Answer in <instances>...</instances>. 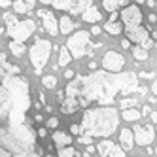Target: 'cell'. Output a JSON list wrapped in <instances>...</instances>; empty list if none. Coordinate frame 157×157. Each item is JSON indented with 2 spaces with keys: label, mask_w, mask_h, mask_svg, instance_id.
Wrapping results in <instances>:
<instances>
[{
  "label": "cell",
  "mask_w": 157,
  "mask_h": 157,
  "mask_svg": "<svg viewBox=\"0 0 157 157\" xmlns=\"http://www.w3.org/2000/svg\"><path fill=\"white\" fill-rule=\"evenodd\" d=\"M13 0H0V8H8V6H12Z\"/></svg>",
  "instance_id": "37"
},
{
  "label": "cell",
  "mask_w": 157,
  "mask_h": 157,
  "mask_svg": "<svg viewBox=\"0 0 157 157\" xmlns=\"http://www.w3.org/2000/svg\"><path fill=\"white\" fill-rule=\"evenodd\" d=\"M140 46H142L144 49H150V48H153V40H150V38H148V40H144Z\"/></svg>",
  "instance_id": "32"
},
{
  "label": "cell",
  "mask_w": 157,
  "mask_h": 157,
  "mask_svg": "<svg viewBox=\"0 0 157 157\" xmlns=\"http://www.w3.org/2000/svg\"><path fill=\"white\" fill-rule=\"evenodd\" d=\"M12 8H13L15 13H29V12H30V8L27 6V2H23V0H13V2H12Z\"/></svg>",
  "instance_id": "22"
},
{
  "label": "cell",
  "mask_w": 157,
  "mask_h": 157,
  "mask_svg": "<svg viewBox=\"0 0 157 157\" xmlns=\"http://www.w3.org/2000/svg\"><path fill=\"white\" fill-rule=\"evenodd\" d=\"M150 117H151V121H153V123H157V112H151Z\"/></svg>",
  "instance_id": "49"
},
{
  "label": "cell",
  "mask_w": 157,
  "mask_h": 157,
  "mask_svg": "<svg viewBox=\"0 0 157 157\" xmlns=\"http://www.w3.org/2000/svg\"><path fill=\"white\" fill-rule=\"evenodd\" d=\"M119 6L117 0H102V8L106 12H116V8Z\"/></svg>",
  "instance_id": "26"
},
{
  "label": "cell",
  "mask_w": 157,
  "mask_h": 157,
  "mask_svg": "<svg viewBox=\"0 0 157 157\" xmlns=\"http://www.w3.org/2000/svg\"><path fill=\"white\" fill-rule=\"evenodd\" d=\"M155 153H157V148H155Z\"/></svg>",
  "instance_id": "55"
},
{
  "label": "cell",
  "mask_w": 157,
  "mask_h": 157,
  "mask_svg": "<svg viewBox=\"0 0 157 157\" xmlns=\"http://www.w3.org/2000/svg\"><path fill=\"white\" fill-rule=\"evenodd\" d=\"M42 85L46 87V89H53L55 85H57V78H55L53 74H46V76H42Z\"/></svg>",
  "instance_id": "24"
},
{
  "label": "cell",
  "mask_w": 157,
  "mask_h": 157,
  "mask_svg": "<svg viewBox=\"0 0 157 157\" xmlns=\"http://www.w3.org/2000/svg\"><path fill=\"white\" fill-rule=\"evenodd\" d=\"M70 132L80 136V134H83V129H82V125H78V123H72V125H70Z\"/></svg>",
  "instance_id": "30"
},
{
  "label": "cell",
  "mask_w": 157,
  "mask_h": 157,
  "mask_svg": "<svg viewBox=\"0 0 157 157\" xmlns=\"http://www.w3.org/2000/svg\"><path fill=\"white\" fill-rule=\"evenodd\" d=\"M82 19L85 21V23H98V21L102 19V13H100L98 8H95L91 4L87 10H83V12H82Z\"/></svg>",
  "instance_id": "13"
},
{
  "label": "cell",
  "mask_w": 157,
  "mask_h": 157,
  "mask_svg": "<svg viewBox=\"0 0 157 157\" xmlns=\"http://www.w3.org/2000/svg\"><path fill=\"white\" fill-rule=\"evenodd\" d=\"M46 157H51V155H46Z\"/></svg>",
  "instance_id": "54"
},
{
  "label": "cell",
  "mask_w": 157,
  "mask_h": 157,
  "mask_svg": "<svg viewBox=\"0 0 157 157\" xmlns=\"http://www.w3.org/2000/svg\"><path fill=\"white\" fill-rule=\"evenodd\" d=\"M8 48H10V51H12L15 57H21V55L25 53V46H23V42H15V40H12Z\"/></svg>",
  "instance_id": "21"
},
{
  "label": "cell",
  "mask_w": 157,
  "mask_h": 157,
  "mask_svg": "<svg viewBox=\"0 0 157 157\" xmlns=\"http://www.w3.org/2000/svg\"><path fill=\"white\" fill-rule=\"evenodd\" d=\"M138 76L132 72H93L91 76H78L70 80L64 93L66 98L76 100L80 108H87L89 104L98 102L100 106H112L116 95L121 93L123 97L138 91Z\"/></svg>",
  "instance_id": "2"
},
{
  "label": "cell",
  "mask_w": 157,
  "mask_h": 157,
  "mask_svg": "<svg viewBox=\"0 0 157 157\" xmlns=\"http://www.w3.org/2000/svg\"><path fill=\"white\" fill-rule=\"evenodd\" d=\"M36 134H38L40 138H46V136H48V129H46V127H42V129L36 131Z\"/></svg>",
  "instance_id": "33"
},
{
  "label": "cell",
  "mask_w": 157,
  "mask_h": 157,
  "mask_svg": "<svg viewBox=\"0 0 157 157\" xmlns=\"http://www.w3.org/2000/svg\"><path fill=\"white\" fill-rule=\"evenodd\" d=\"M89 38H91V34H89L87 30H82V29H78V32H74V34L68 38V42H66V48H68L72 59H82L83 55L87 53Z\"/></svg>",
  "instance_id": "6"
},
{
  "label": "cell",
  "mask_w": 157,
  "mask_h": 157,
  "mask_svg": "<svg viewBox=\"0 0 157 157\" xmlns=\"http://www.w3.org/2000/svg\"><path fill=\"white\" fill-rule=\"evenodd\" d=\"M100 64H102V68L106 72L117 74V72L123 70V66H125V57H123L121 53H117V51H108V53H104L102 63H100Z\"/></svg>",
  "instance_id": "9"
},
{
  "label": "cell",
  "mask_w": 157,
  "mask_h": 157,
  "mask_svg": "<svg viewBox=\"0 0 157 157\" xmlns=\"http://www.w3.org/2000/svg\"><path fill=\"white\" fill-rule=\"evenodd\" d=\"M148 29L146 27H132V29H125V34H127V38L131 40V42H134V44H142L144 40H148Z\"/></svg>",
  "instance_id": "12"
},
{
  "label": "cell",
  "mask_w": 157,
  "mask_h": 157,
  "mask_svg": "<svg viewBox=\"0 0 157 157\" xmlns=\"http://www.w3.org/2000/svg\"><path fill=\"white\" fill-rule=\"evenodd\" d=\"M132 134H134V142L138 146H150L155 138V131L151 125H136L132 129Z\"/></svg>",
  "instance_id": "10"
},
{
  "label": "cell",
  "mask_w": 157,
  "mask_h": 157,
  "mask_svg": "<svg viewBox=\"0 0 157 157\" xmlns=\"http://www.w3.org/2000/svg\"><path fill=\"white\" fill-rule=\"evenodd\" d=\"M74 30V23L72 19L68 15H63L59 19V32H63V34H70V32Z\"/></svg>",
  "instance_id": "16"
},
{
  "label": "cell",
  "mask_w": 157,
  "mask_h": 157,
  "mask_svg": "<svg viewBox=\"0 0 157 157\" xmlns=\"http://www.w3.org/2000/svg\"><path fill=\"white\" fill-rule=\"evenodd\" d=\"M104 30L108 32V34H112V36H117V34L123 32V25L117 23V21H108V23L104 25Z\"/></svg>",
  "instance_id": "18"
},
{
  "label": "cell",
  "mask_w": 157,
  "mask_h": 157,
  "mask_svg": "<svg viewBox=\"0 0 157 157\" xmlns=\"http://www.w3.org/2000/svg\"><path fill=\"white\" fill-rule=\"evenodd\" d=\"M95 150H97V148H95L93 144H87V150H85V153H93Z\"/></svg>",
  "instance_id": "42"
},
{
  "label": "cell",
  "mask_w": 157,
  "mask_h": 157,
  "mask_svg": "<svg viewBox=\"0 0 157 157\" xmlns=\"http://www.w3.org/2000/svg\"><path fill=\"white\" fill-rule=\"evenodd\" d=\"M117 2H119V6H129L131 0H117Z\"/></svg>",
  "instance_id": "51"
},
{
  "label": "cell",
  "mask_w": 157,
  "mask_h": 157,
  "mask_svg": "<svg viewBox=\"0 0 157 157\" xmlns=\"http://www.w3.org/2000/svg\"><path fill=\"white\" fill-rule=\"evenodd\" d=\"M40 102H42V104H46V102H48V98H46V93H40Z\"/></svg>",
  "instance_id": "45"
},
{
  "label": "cell",
  "mask_w": 157,
  "mask_h": 157,
  "mask_svg": "<svg viewBox=\"0 0 157 157\" xmlns=\"http://www.w3.org/2000/svg\"><path fill=\"white\" fill-rule=\"evenodd\" d=\"M78 144H83V146L93 144V138L89 136V134H80V136H78Z\"/></svg>",
  "instance_id": "29"
},
{
  "label": "cell",
  "mask_w": 157,
  "mask_h": 157,
  "mask_svg": "<svg viewBox=\"0 0 157 157\" xmlns=\"http://www.w3.org/2000/svg\"><path fill=\"white\" fill-rule=\"evenodd\" d=\"M148 19H150V21H151V23H157V15H155V13H153V12H151V13H150V15H148Z\"/></svg>",
  "instance_id": "44"
},
{
  "label": "cell",
  "mask_w": 157,
  "mask_h": 157,
  "mask_svg": "<svg viewBox=\"0 0 157 157\" xmlns=\"http://www.w3.org/2000/svg\"><path fill=\"white\" fill-rule=\"evenodd\" d=\"M151 93L157 97V80H153V83H151Z\"/></svg>",
  "instance_id": "43"
},
{
  "label": "cell",
  "mask_w": 157,
  "mask_h": 157,
  "mask_svg": "<svg viewBox=\"0 0 157 157\" xmlns=\"http://www.w3.org/2000/svg\"><path fill=\"white\" fill-rule=\"evenodd\" d=\"M136 2H138V4H146V0H136Z\"/></svg>",
  "instance_id": "53"
},
{
  "label": "cell",
  "mask_w": 157,
  "mask_h": 157,
  "mask_svg": "<svg viewBox=\"0 0 157 157\" xmlns=\"http://www.w3.org/2000/svg\"><path fill=\"white\" fill-rule=\"evenodd\" d=\"M151 102H155V104H157V97H155V95L151 97Z\"/></svg>",
  "instance_id": "52"
},
{
  "label": "cell",
  "mask_w": 157,
  "mask_h": 157,
  "mask_svg": "<svg viewBox=\"0 0 157 157\" xmlns=\"http://www.w3.org/2000/svg\"><path fill=\"white\" fill-rule=\"evenodd\" d=\"M108 157H125V153H123V148H119V146L114 144V148H112V151H110Z\"/></svg>",
  "instance_id": "28"
},
{
  "label": "cell",
  "mask_w": 157,
  "mask_h": 157,
  "mask_svg": "<svg viewBox=\"0 0 157 157\" xmlns=\"http://www.w3.org/2000/svg\"><path fill=\"white\" fill-rule=\"evenodd\" d=\"M87 66H89V70H95V68H97V63H95V61H91Z\"/></svg>",
  "instance_id": "50"
},
{
  "label": "cell",
  "mask_w": 157,
  "mask_h": 157,
  "mask_svg": "<svg viewBox=\"0 0 157 157\" xmlns=\"http://www.w3.org/2000/svg\"><path fill=\"white\" fill-rule=\"evenodd\" d=\"M40 2L48 4L55 10H61V12H68L72 15L82 13L83 10L91 6V0H40Z\"/></svg>",
  "instance_id": "7"
},
{
  "label": "cell",
  "mask_w": 157,
  "mask_h": 157,
  "mask_svg": "<svg viewBox=\"0 0 157 157\" xmlns=\"http://www.w3.org/2000/svg\"><path fill=\"white\" fill-rule=\"evenodd\" d=\"M51 140H53V144L57 146V148H63V146H70L72 144V136L68 132H64V131H55Z\"/></svg>",
  "instance_id": "14"
},
{
  "label": "cell",
  "mask_w": 157,
  "mask_h": 157,
  "mask_svg": "<svg viewBox=\"0 0 157 157\" xmlns=\"http://www.w3.org/2000/svg\"><path fill=\"white\" fill-rule=\"evenodd\" d=\"M51 42L44 40V38H36L34 46L30 48V63L34 66L36 72H42V68L48 64V59L51 55Z\"/></svg>",
  "instance_id": "5"
},
{
  "label": "cell",
  "mask_w": 157,
  "mask_h": 157,
  "mask_svg": "<svg viewBox=\"0 0 157 157\" xmlns=\"http://www.w3.org/2000/svg\"><path fill=\"white\" fill-rule=\"evenodd\" d=\"M121 48H123V49H129V48H131V40H129V38H123V40H121Z\"/></svg>",
  "instance_id": "35"
},
{
  "label": "cell",
  "mask_w": 157,
  "mask_h": 157,
  "mask_svg": "<svg viewBox=\"0 0 157 157\" xmlns=\"http://www.w3.org/2000/svg\"><path fill=\"white\" fill-rule=\"evenodd\" d=\"M29 82L0 53V157H42L36 131L29 125Z\"/></svg>",
  "instance_id": "1"
},
{
  "label": "cell",
  "mask_w": 157,
  "mask_h": 157,
  "mask_svg": "<svg viewBox=\"0 0 157 157\" xmlns=\"http://www.w3.org/2000/svg\"><path fill=\"white\" fill-rule=\"evenodd\" d=\"M110 13H112V15H110V21H117V19H119V13H117V12H110Z\"/></svg>",
  "instance_id": "41"
},
{
  "label": "cell",
  "mask_w": 157,
  "mask_h": 157,
  "mask_svg": "<svg viewBox=\"0 0 157 157\" xmlns=\"http://www.w3.org/2000/svg\"><path fill=\"white\" fill-rule=\"evenodd\" d=\"M34 121H36V123H42V121H44L42 114H36V116H34Z\"/></svg>",
  "instance_id": "48"
},
{
  "label": "cell",
  "mask_w": 157,
  "mask_h": 157,
  "mask_svg": "<svg viewBox=\"0 0 157 157\" xmlns=\"http://www.w3.org/2000/svg\"><path fill=\"white\" fill-rule=\"evenodd\" d=\"M142 116H150L151 114V110H150V106H142V112H140Z\"/></svg>",
  "instance_id": "39"
},
{
  "label": "cell",
  "mask_w": 157,
  "mask_h": 157,
  "mask_svg": "<svg viewBox=\"0 0 157 157\" xmlns=\"http://www.w3.org/2000/svg\"><path fill=\"white\" fill-rule=\"evenodd\" d=\"M23 2H27V6H29V8L32 10V6H34V4H36V0H23Z\"/></svg>",
  "instance_id": "46"
},
{
  "label": "cell",
  "mask_w": 157,
  "mask_h": 157,
  "mask_svg": "<svg viewBox=\"0 0 157 157\" xmlns=\"http://www.w3.org/2000/svg\"><path fill=\"white\" fill-rule=\"evenodd\" d=\"M119 142H121V148L123 150H131L134 146V134L131 129H123L119 132Z\"/></svg>",
  "instance_id": "15"
},
{
  "label": "cell",
  "mask_w": 157,
  "mask_h": 157,
  "mask_svg": "<svg viewBox=\"0 0 157 157\" xmlns=\"http://www.w3.org/2000/svg\"><path fill=\"white\" fill-rule=\"evenodd\" d=\"M64 98H66V93H64V91H59V93H57V100H59V104L63 102Z\"/></svg>",
  "instance_id": "38"
},
{
  "label": "cell",
  "mask_w": 157,
  "mask_h": 157,
  "mask_svg": "<svg viewBox=\"0 0 157 157\" xmlns=\"http://www.w3.org/2000/svg\"><path fill=\"white\" fill-rule=\"evenodd\" d=\"M119 19L123 21L125 29H132V27H140L142 25V12H140V6H125L119 13Z\"/></svg>",
  "instance_id": "8"
},
{
  "label": "cell",
  "mask_w": 157,
  "mask_h": 157,
  "mask_svg": "<svg viewBox=\"0 0 157 157\" xmlns=\"http://www.w3.org/2000/svg\"><path fill=\"white\" fill-rule=\"evenodd\" d=\"M112 148H114V142H112L110 138H108V140L104 138L102 142L97 146V151H98V155H100V157H108V155H110V151H112Z\"/></svg>",
  "instance_id": "17"
},
{
  "label": "cell",
  "mask_w": 157,
  "mask_h": 157,
  "mask_svg": "<svg viewBox=\"0 0 157 157\" xmlns=\"http://www.w3.org/2000/svg\"><path fill=\"white\" fill-rule=\"evenodd\" d=\"M4 21H6V34L15 40V42H27L36 30V23L32 19H25V21H17V17L13 13H4Z\"/></svg>",
  "instance_id": "4"
},
{
  "label": "cell",
  "mask_w": 157,
  "mask_h": 157,
  "mask_svg": "<svg viewBox=\"0 0 157 157\" xmlns=\"http://www.w3.org/2000/svg\"><path fill=\"white\" fill-rule=\"evenodd\" d=\"M146 4H148L150 8H155V6H157V2H155V0H146Z\"/></svg>",
  "instance_id": "47"
},
{
  "label": "cell",
  "mask_w": 157,
  "mask_h": 157,
  "mask_svg": "<svg viewBox=\"0 0 157 157\" xmlns=\"http://www.w3.org/2000/svg\"><path fill=\"white\" fill-rule=\"evenodd\" d=\"M57 155L59 157H76V150L70 146H63V148H57Z\"/></svg>",
  "instance_id": "25"
},
{
  "label": "cell",
  "mask_w": 157,
  "mask_h": 157,
  "mask_svg": "<svg viewBox=\"0 0 157 157\" xmlns=\"http://www.w3.org/2000/svg\"><path fill=\"white\" fill-rule=\"evenodd\" d=\"M117 125H119V114H117V110L112 108V106L87 108L83 112V119H82L83 134L108 138L116 132Z\"/></svg>",
  "instance_id": "3"
},
{
  "label": "cell",
  "mask_w": 157,
  "mask_h": 157,
  "mask_svg": "<svg viewBox=\"0 0 157 157\" xmlns=\"http://www.w3.org/2000/svg\"><path fill=\"white\" fill-rule=\"evenodd\" d=\"M138 78H144V80H151V78H155V76H153L151 72H140Z\"/></svg>",
  "instance_id": "34"
},
{
  "label": "cell",
  "mask_w": 157,
  "mask_h": 157,
  "mask_svg": "<svg viewBox=\"0 0 157 157\" xmlns=\"http://www.w3.org/2000/svg\"><path fill=\"white\" fill-rule=\"evenodd\" d=\"M72 61V55H70V51H68V48H63L61 46V49H59V66H66Z\"/></svg>",
  "instance_id": "19"
},
{
  "label": "cell",
  "mask_w": 157,
  "mask_h": 157,
  "mask_svg": "<svg viewBox=\"0 0 157 157\" xmlns=\"http://www.w3.org/2000/svg\"><path fill=\"white\" fill-rule=\"evenodd\" d=\"M100 32H102V30H100V27H97V25H95V27H93L91 30H89V34H93V36H98Z\"/></svg>",
  "instance_id": "36"
},
{
  "label": "cell",
  "mask_w": 157,
  "mask_h": 157,
  "mask_svg": "<svg viewBox=\"0 0 157 157\" xmlns=\"http://www.w3.org/2000/svg\"><path fill=\"white\" fill-rule=\"evenodd\" d=\"M38 17H42L44 29H46L51 36L61 34V32H59V21H57V17L53 15V12H49V10H38Z\"/></svg>",
  "instance_id": "11"
},
{
  "label": "cell",
  "mask_w": 157,
  "mask_h": 157,
  "mask_svg": "<svg viewBox=\"0 0 157 157\" xmlns=\"http://www.w3.org/2000/svg\"><path fill=\"white\" fill-rule=\"evenodd\" d=\"M140 112L136 108H127V110H123V119L125 121H138L140 119Z\"/></svg>",
  "instance_id": "20"
},
{
  "label": "cell",
  "mask_w": 157,
  "mask_h": 157,
  "mask_svg": "<svg viewBox=\"0 0 157 157\" xmlns=\"http://www.w3.org/2000/svg\"><path fill=\"white\" fill-rule=\"evenodd\" d=\"M48 127L49 129H57L59 127V117H49L48 119Z\"/></svg>",
  "instance_id": "31"
},
{
  "label": "cell",
  "mask_w": 157,
  "mask_h": 157,
  "mask_svg": "<svg viewBox=\"0 0 157 157\" xmlns=\"http://www.w3.org/2000/svg\"><path fill=\"white\" fill-rule=\"evenodd\" d=\"M136 104H138V100H136V98H121V108H123V110L134 108Z\"/></svg>",
  "instance_id": "27"
},
{
  "label": "cell",
  "mask_w": 157,
  "mask_h": 157,
  "mask_svg": "<svg viewBox=\"0 0 157 157\" xmlns=\"http://www.w3.org/2000/svg\"><path fill=\"white\" fill-rule=\"evenodd\" d=\"M132 57L136 59V61H146V59H148V49H144L138 44L136 48H132Z\"/></svg>",
  "instance_id": "23"
},
{
  "label": "cell",
  "mask_w": 157,
  "mask_h": 157,
  "mask_svg": "<svg viewBox=\"0 0 157 157\" xmlns=\"http://www.w3.org/2000/svg\"><path fill=\"white\" fill-rule=\"evenodd\" d=\"M64 78H66V80H72V78H74V70H66L64 72Z\"/></svg>",
  "instance_id": "40"
}]
</instances>
